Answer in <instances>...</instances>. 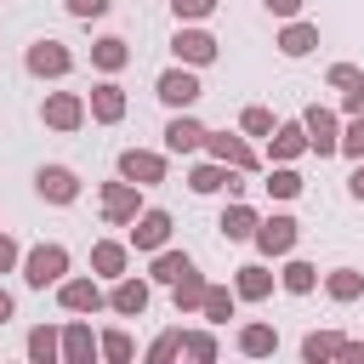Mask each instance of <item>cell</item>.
Listing matches in <instances>:
<instances>
[{"label": "cell", "mask_w": 364, "mask_h": 364, "mask_svg": "<svg viewBox=\"0 0 364 364\" xmlns=\"http://www.w3.org/2000/svg\"><path fill=\"white\" fill-rule=\"evenodd\" d=\"M91 267H97V273H108V279H114V273H125V245L102 239V245L91 250Z\"/></svg>", "instance_id": "f1b7e54d"}, {"label": "cell", "mask_w": 364, "mask_h": 364, "mask_svg": "<svg viewBox=\"0 0 364 364\" xmlns=\"http://www.w3.org/2000/svg\"><path fill=\"white\" fill-rule=\"evenodd\" d=\"M273 347H279V330H273V324H245V330H239V353L267 358Z\"/></svg>", "instance_id": "603a6c76"}, {"label": "cell", "mask_w": 364, "mask_h": 364, "mask_svg": "<svg viewBox=\"0 0 364 364\" xmlns=\"http://www.w3.org/2000/svg\"><path fill=\"white\" fill-rule=\"evenodd\" d=\"M11 267H17V245L0 233V273H11Z\"/></svg>", "instance_id": "7bdbcfd3"}, {"label": "cell", "mask_w": 364, "mask_h": 364, "mask_svg": "<svg viewBox=\"0 0 364 364\" xmlns=\"http://www.w3.org/2000/svg\"><path fill=\"white\" fill-rule=\"evenodd\" d=\"M34 193L51 199V205H74V199H80V176H74L68 165H40V171H34Z\"/></svg>", "instance_id": "3957f363"}, {"label": "cell", "mask_w": 364, "mask_h": 364, "mask_svg": "<svg viewBox=\"0 0 364 364\" xmlns=\"http://www.w3.org/2000/svg\"><path fill=\"white\" fill-rule=\"evenodd\" d=\"M63 273H68V250H63V245H34V250L23 256V279H28L34 290L57 284Z\"/></svg>", "instance_id": "6da1fadb"}, {"label": "cell", "mask_w": 364, "mask_h": 364, "mask_svg": "<svg viewBox=\"0 0 364 364\" xmlns=\"http://www.w3.org/2000/svg\"><path fill=\"white\" fill-rule=\"evenodd\" d=\"M108 301H114V313H125V318H136V313L148 307V284H142V279H119Z\"/></svg>", "instance_id": "ffe728a7"}, {"label": "cell", "mask_w": 364, "mask_h": 364, "mask_svg": "<svg viewBox=\"0 0 364 364\" xmlns=\"http://www.w3.org/2000/svg\"><path fill=\"white\" fill-rule=\"evenodd\" d=\"M347 188H353V199H364V159H358V171H353V182H347Z\"/></svg>", "instance_id": "ee69618b"}, {"label": "cell", "mask_w": 364, "mask_h": 364, "mask_svg": "<svg viewBox=\"0 0 364 364\" xmlns=\"http://www.w3.org/2000/svg\"><path fill=\"white\" fill-rule=\"evenodd\" d=\"M205 91H199V80L188 74V68H165L159 74V102H171V108H188V102H199Z\"/></svg>", "instance_id": "ba28073f"}, {"label": "cell", "mask_w": 364, "mask_h": 364, "mask_svg": "<svg viewBox=\"0 0 364 364\" xmlns=\"http://www.w3.org/2000/svg\"><path fill=\"white\" fill-rule=\"evenodd\" d=\"M23 63H28V74H40V80H57V74H68V68H74V57H68V46H63V40H34Z\"/></svg>", "instance_id": "277c9868"}, {"label": "cell", "mask_w": 364, "mask_h": 364, "mask_svg": "<svg viewBox=\"0 0 364 364\" xmlns=\"http://www.w3.org/2000/svg\"><path fill=\"white\" fill-rule=\"evenodd\" d=\"M341 154H353V159H364V114H353V119L341 125Z\"/></svg>", "instance_id": "e575fe53"}, {"label": "cell", "mask_w": 364, "mask_h": 364, "mask_svg": "<svg viewBox=\"0 0 364 364\" xmlns=\"http://www.w3.org/2000/svg\"><path fill=\"white\" fill-rule=\"evenodd\" d=\"M165 148H171V154H193V148H205V125L188 119V114H176V119L165 125Z\"/></svg>", "instance_id": "2e32d148"}, {"label": "cell", "mask_w": 364, "mask_h": 364, "mask_svg": "<svg viewBox=\"0 0 364 364\" xmlns=\"http://www.w3.org/2000/svg\"><path fill=\"white\" fill-rule=\"evenodd\" d=\"M102 353H108L114 364H125V358H131V336H125V330H108V336H102Z\"/></svg>", "instance_id": "74e56055"}, {"label": "cell", "mask_w": 364, "mask_h": 364, "mask_svg": "<svg viewBox=\"0 0 364 364\" xmlns=\"http://www.w3.org/2000/svg\"><path fill=\"white\" fill-rule=\"evenodd\" d=\"M80 119H85V102H80L74 91L46 97V125H51V131H80Z\"/></svg>", "instance_id": "9c48e42d"}, {"label": "cell", "mask_w": 364, "mask_h": 364, "mask_svg": "<svg viewBox=\"0 0 364 364\" xmlns=\"http://www.w3.org/2000/svg\"><path fill=\"white\" fill-rule=\"evenodd\" d=\"M301 125H307V148H313L318 159L341 154V119H336L330 108H318V102H313V108L301 114Z\"/></svg>", "instance_id": "7a4b0ae2"}, {"label": "cell", "mask_w": 364, "mask_h": 364, "mask_svg": "<svg viewBox=\"0 0 364 364\" xmlns=\"http://www.w3.org/2000/svg\"><path fill=\"white\" fill-rule=\"evenodd\" d=\"M97 347H102V341H91L85 324H68V330H63V353H68V364H85Z\"/></svg>", "instance_id": "4316f807"}, {"label": "cell", "mask_w": 364, "mask_h": 364, "mask_svg": "<svg viewBox=\"0 0 364 364\" xmlns=\"http://www.w3.org/2000/svg\"><path fill=\"white\" fill-rule=\"evenodd\" d=\"M176 353H182V330H165V336L148 347V358H154V364H165V358H176Z\"/></svg>", "instance_id": "8d00e7d4"}, {"label": "cell", "mask_w": 364, "mask_h": 364, "mask_svg": "<svg viewBox=\"0 0 364 364\" xmlns=\"http://www.w3.org/2000/svg\"><path fill=\"white\" fill-rule=\"evenodd\" d=\"M28 358L51 364V358H57V330H46V324H40V330H28Z\"/></svg>", "instance_id": "836d02e7"}, {"label": "cell", "mask_w": 364, "mask_h": 364, "mask_svg": "<svg viewBox=\"0 0 364 364\" xmlns=\"http://www.w3.org/2000/svg\"><path fill=\"white\" fill-rule=\"evenodd\" d=\"M68 11H74V17H102L108 0H68Z\"/></svg>", "instance_id": "60d3db41"}, {"label": "cell", "mask_w": 364, "mask_h": 364, "mask_svg": "<svg viewBox=\"0 0 364 364\" xmlns=\"http://www.w3.org/2000/svg\"><path fill=\"white\" fill-rule=\"evenodd\" d=\"M273 17H301V0H262Z\"/></svg>", "instance_id": "b9f144b4"}, {"label": "cell", "mask_w": 364, "mask_h": 364, "mask_svg": "<svg viewBox=\"0 0 364 364\" xmlns=\"http://www.w3.org/2000/svg\"><path fill=\"white\" fill-rule=\"evenodd\" d=\"M239 125H245V131H250V136H267V131H273V114H267V108H256V102H250V108H245V114H239Z\"/></svg>", "instance_id": "d590c367"}, {"label": "cell", "mask_w": 364, "mask_h": 364, "mask_svg": "<svg viewBox=\"0 0 364 364\" xmlns=\"http://www.w3.org/2000/svg\"><path fill=\"white\" fill-rule=\"evenodd\" d=\"M57 301H63L68 313H97V307H102V290H97L91 279H68V284L57 290Z\"/></svg>", "instance_id": "ac0fdd59"}, {"label": "cell", "mask_w": 364, "mask_h": 364, "mask_svg": "<svg viewBox=\"0 0 364 364\" xmlns=\"http://www.w3.org/2000/svg\"><path fill=\"white\" fill-rule=\"evenodd\" d=\"M233 290H239L245 301H262V296L273 290V273H267L262 262H250V267H239V279H233Z\"/></svg>", "instance_id": "44dd1931"}, {"label": "cell", "mask_w": 364, "mask_h": 364, "mask_svg": "<svg viewBox=\"0 0 364 364\" xmlns=\"http://www.w3.org/2000/svg\"><path fill=\"white\" fill-rule=\"evenodd\" d=\"M6 318H11V296L0 290V324H6Z\"/></svg>", "instance_id": "f6af8a7d"}, {"label": "cell", "mask_w": 364, "mask_h": 364, "mask_svg": "<svg viewBox=\"0 0 364 364\" xmlns=\"http://www.w3.org/2000/svg\"><path fill=\"white\" fill-rule=\"evenodd\" d=\"M267 193H273V199H296V193H301V176H296L290 165H279V171H267Z\"/></svg>", "instance_id": "d6a6232c"}, {"label": "cell", "mask_w": 364, "mask_h": 364, "mask_svg": "<svg viewBox=\"0 0 364 364\" xmlns=\"http://www.w3.org/2000/svg\"><path fill=\"white\" fill-rule=\"evenodd\" d=\"M296 216H267V222H256V250L262 256H290L296 250Z\"/></svg>", "instance_id": "5b68a950"}, {"label": "cell", "mask_w": 364, "mask_h": 364, "mask_svg": "<svg viewBox=\"0 0 364 364\" xmlns=\"http://www.w3.org/2000/svg\"><path fill=\"white\" fill-rule=\"evenodd\" d=\"M91 63L114 74V68H125V63H131V51H125V40H114V34H108V40H97V46H91Z\"/></svg>", "instance_id": "83f0119b"}, {"label": "cell", "mask_w": 364, "mask_h": 364, "mask_svg": "<svg viewBox=\"0 0 364 364\" xmlns=\"http://www.w3.org/2000/svg\"><path fill=\"white\" fill-rule=\"evenodd\" d=\"M171 51H176L182 63H193V68H199V63H210V57H216V40H210L205 28H176Z\"/></svg>", "instance_id": "7c38bea8"}, {"label": "cell", "mask_w": 364, "mask_h": 364, "mask_svg": "<svg viewBox=\"0 0 364 364\" xmlns=\"http://www.w3.org/2000/svg\"><path fill=\"white\" fill-rule=\"evenodd\" d=\"M102 216L119 228V222H136V182H108L102 188Z\"/></svg>", "instance_id": "8fae6325"}, {"label": "cell", "mask_w": 364, "mask_h": 364, "mask_svg": "<svg viewBox=\"0 0 364 364\" xmlns=\"http://www.w3.org/2000/svg\"><path fill=\"white\" fill-rule=\"evenodd\" d=\"M313 46H318V28H313V23H301V17H290V28L279 34V51H284V57H307Z\"/></svg>", "instance_id": "d6986e66"}, {"label": "cell", "mask_w": 364, "mask_h": 364, "mask_svg": "<svg viewBox=\"0 0 364 364\" xmlns=\"http://www.w3.org/2000/svg\"><path fill=\"white\" fill-rule=\"evenodd\" d=\"M182 353H193V358H216V341H210L205 330H193V336H182Z\"/></svg>", "instance_id": "f35d334b"}, {"label": "cell", "mask_w": 364, "mask_h": 364, "mask_svg": "<svg viewBox=\"0 0 364 364\" xmlns=\"http://www.w3.org/2000/svg\"><path fill=\"white\" fill-rule=\"evenodd\" d=\"M222 233L228 239H256V210L250 205H228L222 210Z\"/></svg>", "instance_id": "484cf974"}, {"label": "cell", "mask_w": 364, "mask_h": 364, "mask_svg": "<svg viewBox=\"0 0 364 364\" xmlns=\"http://www.w3.org/2000/svg\"><path fill=\"white\" fill-rule=\"evenodd\" d=\"M307 148V125L296 119V125H273V159H296Z\"/></svg>", "instance_id": "cb8c5ba5"}, {"label": "cell", "mask_w": 364, "mask_h": 364, "mask_svg": "<svg viewBox=\"0 0 364 364\" xmlns=\"http://www.w3.org/2000/svg\"><path fill=\"white\" fill-rule=\"evenodd\" d=\"M324 290H330V301H358V296H364V273H353V267H336V273L324 279Z\"/></svg>", "instance_id": "d4e9b609"}, {"label": "cell", "mask_w": 364, "mask_h": 364, "mask_svg": "<svg viewBox=\"0 0 364 364\" xmlns=\"http://www.w3.org/2000/svg\"><path fill=\"white\" fill-rule=\"evenodd\" d=\"M313 284H318V267H313V262H290V267H284V290H290V296H307Z\"/></svg>", "instance_id": "1f68e13d"}, {"label": "cell", "mask_w": 364, "mask_h": 364, "mask_svg": "<svg viewBox=\"0 0 364 364\" xmlns=\"http://www.w3.org/2000/svg\"><path fill=\"white\" fill-rule=\"evenodd\" d=\"M119 176L136 182V188H154V182H165V159L148 154V148H125L119 154Z\"/></svg>", "instance_id": "8992f818"}, {"label": "cell", "mask_w": 364, "mask_h": 364, "mask_svg": "<svg viewBox=\"0 0 364 364\" xmlns=\"http://www.w3.org/2000/svg\"><path fill=\"white\" fill-rule=\"evenodd\" d=\"M176 6V17H210L216 11V0H171Z\"/></svg>", "instance_id": "ab89813d"}, {"label": "cell", "mask_w": 364, "mask_h": 364, "mask_svg": "<svg viewBox=\"0 0 364 364\" xmlns=\"http://www.w3.org/2000/svg\"><path fill=\"white\" fill-rule=\"evenodd\" d=\"M199 313H205L210 324H228V318H233V290L210 284V290H205V307H199Z\"/></svg>", "instance_id": "4dcf8cb0"}, {"label": "cell", "mask_w": 364, "mask_h": 364, "mask_svg": "<svg viewBox=\"0 0 364 364\" xmlns=\"http://www.w3.org/2000/svg\"><path fill=\"white\" fill-rule=\"evenodd\" d=\"M205 148H210V159H222V165H233V171H256V154H250L233 131H205Z\"/></svg>", "instance_id": "52a82bcc"}, {"label": "cell", "mask_w": 364, "mask_h": 364, "mask_svg": "<svg viewBox=\"0 0 364 364\" xmlns=\"http://www.w3.org/2000/svg\"><path fill=\"white\" fill-rule=\"evenodd\" d=\"M165 239H171V216H165V210H142L136 228H131V245H136V250H159Z\"/></svg>", "instance_id": "5bb4252c"}, {"label": "cell", "mask_w": 364, "mask_h": 364, "mask_svg": "<svg viewBox=\"0 0 364 364\" xmlns=\"http://www.w3.org/2000/svg\"><path fill=\"white\" fill-rule=\"evenodd\" d=\"M125 114V91L114 85V80H102V85H91V119H102V125H114Z\"/></svg>", "instance_id": "e0dca14e"}, {"label": "cell", "mask_w": 364, "mask_h": 364, "mask_svg": "<svg viewBox=\"0 0 364 364\" xmlns=\"http://www.w3.org/2000/svg\"><path fill=\"white\" fill-rule=\"evenodd\" d=\"M171 290H176V313H199V307H205V290H210V284H205V279H199V273L188 267V273H182V279L171 284Z\"/></svg>", "instance_id": "7402d4cb"}, {"label": "cell", "mask_w": 364, "mask_h": 364, "mask_svg": "<svg viewBox=\"0 0 364 364\" xmlns=\"http://www.w3.org/2000/svg\"><path fill=\"white\" fill-rule=\"evenodd\" d=\"M188 188H193V193H216V188H228V193H239L245 182H239V171H233V165H222V159H216V165H193V176H188Z\"/></svg>", "instance_id": "30bf717a"}, {"label": "cell", "mask_w": 364, "mask_h": 364, "mask_svg": "<svg viewBox=\"0 0 364 364\" xmlns=\"http://www.w3.org/2000/svg\"><path fill=\"white\" fill-rule=\"evenodd\" d=\"M330 85L341 91V108H347V114H364V74H358L353 63H336V68H330Z\"/></svg>", "instance_id": "4fadbf2b"}, {"label": "cell", "mask_w": 364, "mask_h": 364, "mask_svg": "<svg viewBox=\"0 0 364 364\" xmlns=\"http://www.w3.org/2000/svg\"><path fill=\"white\" fill-rule=\"evenodd\" d=\"M188 267H193V262H188L182 250H159V256H154V279H159V284H176Z\"/></svg>", "instance_id": "f546056e"}, {"label": "cell", "mask_w": 364, "mask_h": 364, "mask_svg": "<svg viewBox=\"0 0 364 364\" xmlns=\"http://www.w3.org/2000/svg\"><path fill=\"white\" fill-rule=\"evenodd\" d=\"M301 358L307 364H318V358H364V347L358 341H341V336H307L301 341Z\"/></svg>", "instance_id": "9a60e30c"}]
</instances>
